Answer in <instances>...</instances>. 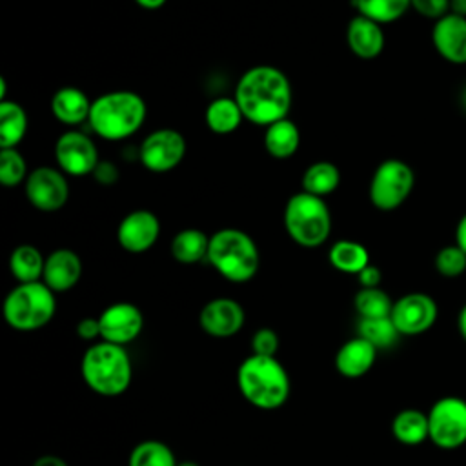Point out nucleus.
<instances>
[{
    "mask_svg": "<svg viewBox=\"0 0 466 466\" xmlns=\"http://www.w3.org/2000/svg\"><path fill=\"white\" fill-rule=\"evenodd\" d=\"M242 115L255 126L288 118L293 104L289 78L275 66H253L237 82L235 95Z\"/></svg>",
    "mask_w": 466,
    "mask_h": 466,
    "instance_id": "nucleus-1",
    "label": "nucleus"
},
{
    "mask_svg": "<svg viewBox=\"0 0 466 466\" xmlns=\"http://www.w3.org/2000/svg\"><path fill=\"white\" fill-rule=\"evenodd\" d=\"M147 116L146 100L127 89L109 91L93 100L89 127L104 140L115 142L135 135Z\"/></svg>",
    "mask_w": 466,
    "mask_h": 466,
    "instance_id": "nucleus-2",
    "label": "nucleus"
},
{
    "mask_svg": "<svg viewBox=\"0 0 466 466\" xmlns=\"http://www.w3.org/2000/svg\"><path fill=\"white\" fill-rule=\"evenodd\" d=\"M237 384L242 397L260 410L280 408L291 391L288 371L279 359L253 353L238 366Z\"/></svg>",
    "mask_w": 466,
    "mask_h": 466,
    "instance_id": "nucleus-3",
    "label": "nucleus"
},
{
    "mask_svg": "<svg viewBox=\"0 0 466 466\" xmlns=\"http://www.w3.org/2000/svg\"><path fill=\"white\" fill-rule=\"evenodd\" d=\"M208 262L226 280L242 284L257 275L260 253L255 240L246 231L222 228L209 237Z\"/></svg>",
    "mask_w": 466,
    "mask_h": 466,
    "instance_id": "nucleus-4",
    "label": "nucleus"
},
{
    "mask_svg": "<svg viewBox=\"0 0 466 466\" xmlns=\"http://www.w3.org/2000/svg\"><path fill=\"white\" fill-rule=\"evenodd\" d=\"M80 371L84 382L102 397L122 395L133 377L131 359L124 346L111 342L93 344L82 357Z\"/></svg>",
    "mask_w": 466,
    "mask_h": 466,
    "instance_id": "nucleus-5",
    "label": "nucleus"
},
{
    "mask_svg": "<svg viewBox=\"0 0 466 466\" xmlns=\"http://www.w3.org/2000/svg\"><path fill=\"white\" fill-rule=\"evenodd\" d=\"M284 229L302 248L322 246L331 233V213L322 197L306 191L291 195L284 208Z\"/></svg>",
    "mask_w": 466,
    "mask_h": 466,
    "instance_id": "nucleus-6",
    "label": "nucleus"
},
{
    "mask_svg": "<svg viewBox=\"0 0 466 466\" xmlns=\"http://www.w3.org/2000/svg\"><path fill=\"white\" fill-rule=\"evenodd\" d=\"M56 311L55 291L42 280L15 286L4 300V319L18 331L44 328Z\"/></svg>",
    "mask_w": 466,
    "mask_h": 466,
    "instance_id": "nucleus-7",
    "label": "nucleus"
},
{
    "mask_svg": "<svg viewBox=\"0 0 466 466\" xmlns=\"http://www.w3.org/2000/svg\"><path fill=\"white\" fill-rule=\"evenodd\" d=\"M415 186L413 169L399 158L380 162L370 180V200L380 211L400 208L411 195Z\"/></svg>",
    "mask_w": 466,
    "mask_h": 466,
    "instance_id": "nucleus-8",
    "label": "nucleus"
},
{
    "mask_svg": "<svg viewBox=\"0 0 466 466\" xmlns=\"http://www.w3.org/2000/svg\"><path fill=\"white\" fill-rule=\"evenodd\" d=\"M430 441L441 450H455L466 444V399L446 395L435 400L428 411Z\"/></svg>",
    "mask_w": 466,
    "mask_h": 466,
    "instance_id": "nucleus-9",
    "label": "nucleus"
},
{
    "mask_svg": "<svg viewBox=\"0 0 466 466\" xmlns=\"http://www.w3.org/2000/svg\"><path fill=\"white\" fill-rule=\"evenodd\" d=\"M24 191L29 204L44 213L62 209L69 198L66 173L51 166H38L29 171L27 180L24 182Z\"/></svg>",
    "mask_w": 466,
    "mask_h": 466,
    "instance_id": "nucleus-10",
    "label": "nucleus"
},
{
    "mask_svg": "<svg viewBox=\"0 0 466 466\" xmlns=\"http://www.w3.org/2000/svg\"><path fill=\"white\" fill-rule=\"evenodd\" d=\"M186 155V138L171 127L151 131L138 147L142 166L151 173H167L175 169Z\"/></svg>",
    "mask_w": 466,
    "mask_h": 466,
    "instance_id": "nucleus-11",
    "label": "nucleus"
},
{
    "mask_svg": "<svg viewBox=\"0 0 466 466\" xmlns=\"http://www.w3.org/2000/svg\"><path fill=\"white\" fill-rule=\"evenodd\" d=\"M55 160L58 169L71 177L93 175L98 166V149L86 133L69 129L62 133L55 142Z\"/></svg>",
    "mask_w": 466,
    "mask_h": 466,
    "instance_id": "nucleus-12",
    "label": "nucleus"
},
{
    "mask_svg": "<svg viewBox=\"0 0 466 466\" xmlns=\"http://www.w3.org/2000/svg\"><path fill=\"white\" fill-rule=\"evenodd\" d=\"M437 315L439 308L433 297L420 291H413L402 295L393 302L390 317L400 335L413 337L428 331L435 324Z\"/></svg>",
    "mask_w": 466,
    "mask_h": 466,
    "instance_id": "nucleus-13",
    "label": "nucleus"
},
{
    "mask_svg": "<svg viewBox=\"0 0 466 466\" xmlns=\"http://www.w3.org/2000/svg\"><path fill=\"white\" fill-rule=\"evenodd\" d=\"M98 322L102 340L126 346L142 333L144 315L131 302H115L98 315Z\"/></svg>",
    "mask_w": 466,
    "mask_h": 466,
    "instance_id": "nucleus-14",
    "label": "nucleus"
},
{
    "mask_svg": "<svg viewBox=\"0 0 466 466\" xmlns=\"http://www.w3.org/2000/svg\"><path fill=\"white\" fill-rule=\"evenodd\" d=\"M160 237V220L149 209H135L127 213L118 228L116 240L127 253H144L155 246Z\"/></svg>",
    "mask_w": 466,
    "mask_h": 466,
    "instance_id": "nucleus-15",
    "label": "nucleus"
},
{
    "mask_svg": "<svg viewBox=\"0 0 466 466\" xmlns=\"http://www.w3.org/2000/svg\"><path fill=\"white\" fill-rule=\"evenodd\" d=\"M244 319V309L237 300L218 297L204 304L198 315V324L209 337L229 339L240 331Z\"/></svg>",
    "mask_w": 466,
    "mask_h": 466,
    "instance_id": "nucleus-16",
    "label": "nucleus"
},
{
    "mask_svg": "<svg viewBox=\"0 0 466 466\" xmlns=\"http://www.w3.org/2000/svg\"><path fill=\"white\" fill-rule=\"evenodd\" d=\"M435 51L451 64H466V18L453 13L435 20L431 27Z\"/></svg>",
    "mask_w": 466,
    "mask_h": 466,
    "instance_id": "nucleus-17",
    "label": "nucleus"
},
{
    "mask_svg": "<svg viewBox=\"0 0 466 466\" xmlns=\"http://www.w3.org/2000/svg\"><path fill=\"white\" fill-rule=\"evenodd\" d=\"M82 275L80 257L67 248H58L46 257L42 282L55 293L69 291L76 286Z\"/></svg>",
    "mask_w": 466,
    "mask_h": 466,
    "instance_id": "nucleus-18",
    "label": "nucleus"
},
{
    "mask_svg": "<svg viewBox=\"0 0 466 466\" xmlns=\"http://www.w3.org/2000/svg\"><path fill=\"white\" fill-rule=\"evenodd\" d=\"M346 42L355 56L362 60L377 58L384 49L382 25L362 15H355L348 24Z\"/></svg>",
    "mask_w": 466,
    "mask_h": 466,
    "instance_id": "nucleus-19",
    "label": "nucleus"
},
{
    "mask_svg": "<svg viewBox=\"0 0 466 466\" xmlns=\"http://www.w3.org/2000/svg\"><path fill=\"white\" fill-rule=\"evenodd\" d=\"M377 348L362 337H353L340 346L335 355V368L348 379H359L366 375L377 359Z\"/></svg>",
    "mask_w": 466,
    "mask_h": 466,
    "instance_id": "nucleus-20",
    "label": "nucleus"
},
{
    "mask_svg": "<svg viewBox=\"0 0 466 466\" xmlns=\"http://www.w3.org/2000/svg\"><path fill=\"white\" fill-rule=\"evenodd\" d=\"M93 100L73 86H66L55 91L51 98V113L53 116L66 126H78L89 120Z\"/></svg>",
    "mask_w": 466,
    "mask_h": 466,
    "instance_id": "nucleus-21",
    "label": "nucleus"
},
{
    "mask_svg": "<svg viewBox=\"0 0 466 466\" xmlns=\"http://www.w3.org/2000/svg\"><path fill=\"white\" fill-rule=\"evenodd\" d=\"M300 144V131L297 124L289 118L277 120L269 124L264 131V147L266 151L279 160L289 158L297 153Z\"/></svg>",
    "mask_w": 466,
    "mask_h": 466,
    "instance_id": "nucleus-22",
    "label": "nucleus"
},
{
    "mask_svg": "<svg viewBox=\"0 0 466 466\" xmlns=\"http://www.w3.org/2000/svg\"><path fill=\"white\" fill-rule=\"evenodd\" d=\"M391 433L393 437L406 444V446H417L430 439V426H428V413L406 408L399 411L391 420Z\"/></svg>",
    "mask_w": 466,
    "mask_h": 466,
    "instance_id": "nucleus-23",
    "label": "nucleus"
},
{
    "mask_svg": "<svg viewBox=\"0 0 466 466\" xmlns=\"http://www.w3.org/2000/svg\"><path fill=\"white\" fill-rule=\"evenodd\" d=\"M27 113L18 102H0V149L16 147L27 133Z\"/></svg>",
    "mask_w": 466,
    "mask_h": 466,
    "instance_id": "nucleus-24",
    "label": "nucleus"
},
{
    "mask_svg": "<svg viewBox=\"0 0 466 466\" xmlns=\"http://www.w3.org/2000/svg\"><path fill=\"white\" fill-rule=\"evenodd\" d=\"M44 266V255L31 244H20L9 255V271L18 280V284L42 280Z\"/></svg>",
    "mask_w": 466,
    "mask_h": 466,
    "instance_id": "nucleus-25",
    "label": "nucleus"
},
{
    "mask_svg": "<svg viewBox=\"0 0 466 466\" xmlns=\"http://www.w3.org/2000/svg\"><path fill=\"white\" fill-rule=\"evenodd\" d=\"M209 237L197 228L180 229L171 240V255L180 264H197L202 258H208Z\"/></svg>",
    "mask_w": 466,
    "mask_h": 466,
    "instance_id": "nucleus-26",
    "label": "nucleus"
},
{
    "mask_svg": "<svg viewBox=\"0 0 466 466\" xmlns=\"http://www.w3.org/2000/svg\"><path fill=\"white\" fill-rule=\"evenodd\" d=\"M244 115L233 96H218L206 107V124L217 135H229L238 129Z\"/></svg>",
    "mask_w": 466,
    "mask_h": 466,
    "instance_id": "nucleus-27",
    "label": "nucleus"
},
{
    "mask_svg": "<svg viewBox=\"0 0 466 466\" xmlns=\"http://www.w3.org/2000/svg\"><path fill=\"white\" fill-rule=\"evenodd\" d=\"M329 264L342 271V273H351L357 275L360 269H364L370 264V253L368 249L357 242V240H337L328 253Z\"/></svg>",
    "mask_w": 466,
    "mask_h": 466,
    "instance_id": "nucleus-28",
    "label": "nucleus"
},
{
    "mask_svg": "<svg viewBox=\"0 0 466 466\" xmlns=\"http://www.w3.org/2000/svg\"><path fill=\"white\" fill-rule=\"evenodd\" d=\"M340 184V171L333 162L319 160L306 167L302 173V191L315 197H326L333 193Z\"/></svg>",
    "mask_w": 466,
    "mask_h": 466,
    "instance_id": "nucleus-29",
    "label": "nucleus"
},
{
    "mask_svg": "<svg viewBox=\"0 0 466 466\" xmlns=\"http://www.w3.org/2000/svg\"><path fill=\"white\" fill-rule=\"evenodd\" d=\"M357 15H362L377 24H391L404 16L411 7V0H353Z\"/></svg>",
    "mask_w": 466,
    "mask_h": 466,
    "instance_id": "nucleus-30",
    "label": "nucleus"
},
{
    "mask_svg": "<svg viewBox=\"0 0 466 466\" xmlns=\"http://www.w3.org/2000/svg\"><path fill=\"white\" fill-rule=\"evenodd\" d=\"M359 337L371 342L377 350H388L391 348L400 333L395 328L391 317H379V319H360L357 326Z\"/></svg>",
    "mask_w": 466,
    "mask_h": 466,
    "instance_id": "nucleus-31",
    "label": "nucleus"
},
{
    "mask_svg": "<svg viewBox=\"0 0 466 466\" xmlns=\"http://www.w3.org/2000/svg\"><path fill=\"white\" fill-rule=\"evenodd\" d=\"M353 304L360 319L390 317L393 309V300L380 288H360L353 299Z\"/></svg>",
    "mask_w": 466,
    "mask_h": 466,
    "instance_id": "nucleus-32",
    "label": "nucleus"
},
{
    "mask_svg": "<svg viewBox=\"0 0 466 466\" xmlns=\"http://www.w3.org/2000/svg\"><path fill=\"white\" fill-rule=\"evenodd\" d=\"M129 466H177L169 446L160 441H144L131 450Z\"/></svg>",
    "mask_w": 466,
    "mask_h": 466,
    "instance_id": "nucleus-33",
    "label": "nucleus"
},
{
    "mask_svg": "<svg viewBox=\"0 0 466 466\" xmlns=\"http://www.w3.org/2000/svg\"><path fill=\"white\" fill-rule=\"evenodd\" d=\"M27 164L16 147L0 149V184L4 187H15L27 180Z\"/></svg>",
    "mask_w": 466,
    "mask_h": 466,
    "instance_id": "nucleus-34",
    "label": "nucleus"
},
{
    "mask_svg": "<svg viewBox=\"0 0 466 466\" xmlns=\"http://www.w3.org/2000/svg\"><path fill=\"white\" fill-rule=\"evenodd\" d=\"M435 269L446 279L461 277L466 271V253L457 246H444L435 255Z\"/></svg>",
    "mask_w": 466,
    "mask_h": 466,
    "instance_id": "nucleus-35",
    "label": "nucleus"
},
{
    "mask_svg": "<svg viewBox=\"0 0 466 466\" xmlns=\"http://www.w3.org/2000/svg\"><path fill=\"white\" fill-rule=\"evenodd\" d=\"M251 350L253 355H262V357H275L279 350V335L271 328H260L253 333L251 339Z\"/></svg>",
    "mask_w": 466,
    "mask_h": 466,
    "instance_id": "nucleus-36",
    "label": "nucleus"
},
{
    "mask_svg": "<svg viewBox=\"0 0 466 466\" xmlns=\"http://www.w3.org/2000/svg\"><path fill=\"white\" fill-rule=\"evenodd\" d=\"M411 9L424 18L439 20L450 13V0H411Z\"/></svg>",
    "mask_w": 466,
    "mask_h": 466,
    "instance_id": "nucleus-37",
    "label": "nucleus"
},
{
    "mask_svg": "<svg viewBox=\"0 0 466 466\" xmlns=\"http://www.w3.org/2000/svg\"><path fill=\"white\" fill-rule=\"evenodd\" d=\"M93 177L96 178L98 184H102V186H111V184H115V182L118 180V169H116V166H115L113 162H109V160H100L98 166H96L95 171H93Z\"/></svg>",
    "mask_w": 466,
    "mask_h": 466,
    "instance_id": "nucleus-38",
    "label": "nucleus"
},
{
    "mask_svg": "<svg viewBox=\"0 0 466 466\" xmlns=\"http://www.w3.org/2000/svg\"><path fill=\"white\" fill-rule=\"evenodd\" d=\"M357 280H359L360 288H379L380 280H382V273L377 266L368 264L364 269H360L357 273Z\"/></svg>",
    "mask_w": 466,
    "mask_h": 466,
    "instance_id": "nucleus-39",
    "label": "nucleus"
},
{
    "mask_svg": "<svg viewBox=\"0 0 466 466\" xmlns=\"http://www.w3.org/2000/svg\"><path fill=\"white\" fill-rule=\"evenodd\" d=\"M76 333L82 340H93L96 337H100V322L98 317H86L76 324Z\"/></svg>",
    "mask_w": 466,
    "mask_h": 466,
    "instance_id": "nucleus-40",
    "label": "nucleus"
},
{
    "mask_svg": "<svg viewBox=\"0 0 466 466\" xmlns=\"http://www.w3.org/2000/svg\"><path fill=\"white\" fill-rule=\"evenodd\" d=\"M455 244L466 253V213L459 218L455 228Z\"/></svg>",
    "mask_w": 466,
    "mask_h": 466,
    "instance_id": "nucleus-41",
    "label": "nucleus"
},
{
    "mask_svg": "<svg viewBox=\"0 0 466 466\" xmlns=\"http://www.w3.org/2000/svg\"><path fill=\"white\" fill-rule=\"evenodd\" d=\"M33 466H67V462L56 455H44L36 459Z\"/></svg>",
    "mask_w": 466,
    "mask_h": 466,
    "instance_id": "nucleus-42",
    "label": "nucleus"
},
{
    "mask_svg": "<svg viewBox=\"0 0 466 466\" xmlns=\"http://www.w3.org/2000/svg\"><path fill=\"white\" fill-rule=\"evenodd\" d=\"M450 13L466 18V0H450Z\"/></svg>",
    "mask_w": 466,
    "mask_h": 466,
    "instance_id": "nucleus-43",
    "label": "nucleus"
},
{
    "mask_svg": "<svg viewBox=\"0 0 466 466\" xmlns=\"http://www.w3.org/2000/svg\"><path fill=\"white\" fill-rule=\"evenodd\" d=\"M137 5H140L142 9H147V11H155V9H160L166 0H135Z\"/></svg>",
    "mask_w": 466,
    "mask_h": 466,
    "instance_id": "nucleus-44",
    "label": "nucleus"
},
{
    "mask_svg": "<svg viewBox=\"0 0 466 466\" xmlns=\"http://www.w3.org/2000/svg\"><path fill=\"white\" fill-rule=\"evenodd\" d=\"M457 328H459L461 337L466 340V304L461 308V311L457 315Z\"/></svg>",
    "mask_w": 466,
    "mask_h": 466,
    "instance_id": "nucleus-45",
    "label": "nucleus"
},
{
    "mask_svg": "<svg viewBox=\"0 0 466 466\" xmlns=\"http://www.w3.org/2000/svg\"><path fill=\"white\" fill-rule=\"evenodd\" d=\"M177 466H198V464L191 462V461H184V462H177Z\"/></svg>",
    "mask_w": 466,
    "mask_h": 466,
    "instance_id": "nucleus-46",
    "label": "nucleus"
},
{
    "mask_svg": "<svg viewBox=\"0 0 466 466\" xmlns=\"http://www.w3.org/2000/svg\"><path fill=\"white\" fill-rule=\"evenodd\" d=\"M461 100H462V106H464V109H466V87H464V91H462V96H461Z\"/></svg>",
    "mask_w": 466,
    "mask_h": 466,
    "instance_id": "nucleus-47",
    "label": "nucleus"
}]
</instances>
